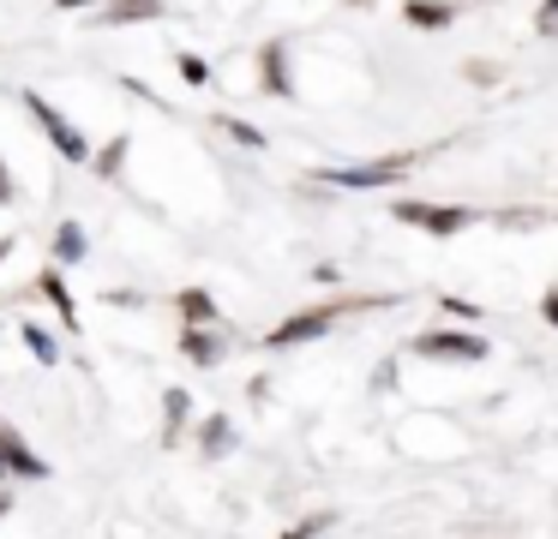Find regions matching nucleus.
Listing matches in <instances>:
<instances>
[{
    "mask_svg": "<svg viewBox=\"0 0 558 539\" xmlns=\"http://www.w3.org/2000/svg\"><path fill=\"white\" fill-rule=\"evenodd\" d=\"M25 108H31V120H37V126H43V138H49L54 150L66 156V162H90V144H85V132H78L73 120L61 114V108H49V102H43L37 90H25Z\"/></svg>",
    "mask_w": 558,
    "mask_h": 539,
    "instance_id": "f257e3e1",
    "label": "nucleus"
},
{
    "mask_svg": "<svg viewBox=\"0 0 558 539\" xmlns=\"http://www.w3.org/2000/svg\"><path fill=\"white\" fill-rule=\"evenodd\" d=\"M337 318H342V306H306V311H294V318H282L277 330L265 335V347H301V342H313V335H325Z\"/></svg>",
    "mask_w": 558,
    "mask_h": 539,
    "instance_id": "f03ea898",
    "label": "nucleus"
},
{
    "mask_svg": "<svg viewBox=\"0 0 558 539\" xmlns=\"http://www.w3.org/2000/svg\"><path fill=\"white\" fill-rule=\"evenodd\" d=\"M414 168V156L402 150V156H385V162H361V168H325V180L330 186H390V180H402Z\"/></svg>",
    "mask_w": 558,
    "mask_h": 539,
    "instance_id": "7ed1b4c3",
    "label": "nucleus"
},
{
    "mask_svg": "<svg viewBox=\"0 0 558 539\" xmlns=\"http://www.w3.org/2000/svg\"><path fill=\"white\" fill-rule=\"evenodd\" d=\"M0 474H19V479H49V462L19 438L7 419H0Z\"/></svg>",
    "mask_w": 558,
    "mask_h": 539,
    "instance_id": "20e7f679",
    "label": "nucleus"
},
{
    "mask_svg": "<svg viewBox=\"0 0 558 539\" xmlns=\"http://www.w3.org/2000/svg\"><path fill=\"white\" fill-rule=\"evenodd\" d=\"M397 222L426 228V234H457L469 222V210H457V204H397Z\"/></svg>",
    "mask_w": 558,
    "mask_h": 539,
    "instance_id": "39448f33",
    "label": "nucleus"
},
{
    "mask_svg": "<svg viewBox=\"0 0 558 539\" xmlns=\"http://www.w3.org/2000/svg\"><path fill=\"white\" fill-rule=\"evenodd\" d=\"M414 347H421L426 359H486L481 335H457V330H426Z\"/></svg>",
    "mask_w": 558,
    "mask_h": 539,
    "instance_id": "423d86ee",
    "label": "nucleus"
},
{
    "mask_svg": "<svg viewBox=\"0 0 558 539\" xmlns=\"http://www.w3.org/2000/svg\"><path fill=\"white\" fill-rule=\"evenodd\" d=\"M174 311H181L186 330H217V299H210L205 287H181V294H174Z\"/></svg>",
    "mask_w": 558,
    "mask_h": 539,
    "instance_id": "0eeeda50",
    "label": "nucleus"
},
{
    "mask_svg": "<svg viewBox=\"0 0 558 539\" xmlns=\"http://www.w3.org/2000/svg\"><path fill=\"white\" fill-rule=\"evenodd\" d=\"M169 12V0H102V24H150V19H162Z\"/></svg>",
    "mask_w": 558,
    "mask_h": 539,
    "instance_id": "6e6552de",
    "label": "nucleus"
},
{
    "mask_svg": "<svg viewBox=\"0 0 558 539\" xmlns=\"http://www.w3.org/2000/svg\"><path fill=\"white\" fill-rule=\"evenodd\" d=\"M37 294L49 299L54 311H61L66 330H78V299H73V287H66V275H61V270H43V275H37Z\"/></svg>",
    "mask_w": 558,
    "mask_h": 539,
    "instance_id": "1a4fd4ad",
    "label": "nucleus"
},
{
    "mask_svg": "<svg viewBox=\"0 0 558 539\" xmlns=\"http://www.w3.org/2000/svg\"><path fill=\"white\" fill-rule=\"evenodd\" d=\"M222 330H181V354L193 359V366H222Z\"/></svg>",
    "mask_w": 558,
    "mask_h": 539,
    "instance_id": "9d476101",
    "label": "nucleus"
},
{
    "mask_svg": "<svg viewBox=\"0 0 558 539\" xmlns=\"http://www.w3.org/2000/svg\"><path fill=\"white\" fill-rule=\"evenodd\" d=\"M198 450H205L210 462H222V455L234 450V426H229V414H210L205 426H198Z\"/></svg>",
    "mask_w": 558,
    "mask_h": 539,
    "instance_id": "9b49d317",
    "label": "nucleus"
},
{
    "mask_svg": "<svg viewBox=\"0 0 558 539\" xmlns=\"http://www.w3.org/2000/svg\"><path fill=\"white\" fill-rule=\"evenodd\" d=\"M258 60H265V90H270V96H294V84H289V66H282V42H270Z\"/></svg>",
    "mask_w": 558,
    "mask_h": 539,
    "instance_id": "f8f14e48",
    "label": "nucleus"
},
{
    "mask_svg": "<svg viewBox=\"0 0 558 539\" xmlns=\"http://www.w3.org/2000/svg\"><path fill=\"white\" fill-rule=\"evenodd\" d=\"M78 258H85V228L61 222L54 228V264H78Z\"/></svg>",
    "mask_w": 558,
    "mask_h": 539,
    "instance_id": "ddd939ff",
    "label": "nucleus"
},
{
    "mask_svg": "<svg viewBox=\"0 0 558 539\" xmlns=\"http://www.w3.org/2000/svg\"><path fill=\"white\" fill-rule=\"evenodd\" d=\"M409 24H421V30H445L450 7H445V0H409Z\"/></svg>",
    "mask_w": 558,
    "mask_h": 539,
    "instance_id": "4468645a",
    "label": "nucleus"
},
{
    "mask_svg": "<svg viewBox=\"0 0 558 539\" xmlns=\"http://www.w3.org/2000/svg\"><path fill=\"white\" fill-rule=\"evenodd\" d=\"M162 407H169V426H162V438H181V426H186V419H193V395H186V390H169V395H162Z\"/></svg>",
    "mask_w": 558,
    "mask_h": 539,
    "instance_id": "2eb2a0df",
    "label": "nucleus"
},
{
    "mask_svg": "<svg viewBox=\"0 0 558 539\" xmlns=\"http://www.w3.org/2000/svg\"><path fill=\"white\" fill-rule=\"evenodd\" d=\"M217 126H222V132H229V138H234V144H246V150H265V132H258V126H246V120H234V114H222V120H217Z\"/></svg>",
    "mask_w": 558,
    "mask_h": 539,
    "instance_id": "dca6fc26",
    "label": "nucleus"
},
{
    "mask_svg": "<svg viewBox=\"0 0 558 539\" xmlns=\"http://www.w3.org/2000/svg\"><path fill=\"white\" fill-rule=\"evenodd\" d=\"M330 522H337V515H330V510H318V515H306V522H294V527H289V534H282V539H318V534H325Z\"/></svg>",
    "mask_w": 558,
    "mask_h": 539,
    "instance_id": "f3484780",
    "label": "nucleus"
},
{
    "mask_svg": "<svg viewBox=\"0 0 558 539\" xmlns=\"http://www.w3.org/2000/svg\"><path fill=\"white\" fill-rule=\"evenodd\" d=\"M121 162H126V138H114L109 150L97 156V174H102V180H114V174H121Z\"/></svg>",
    "mask_w": 558,
    "mask_h": 539,
    "instance_id": "a211bd4d",
    "label": "nucleus"
},
{
    "mask_svg": "<svg viewBox=\"0 0 558 539\" xmlns=\"http://www.w3.org/2000/svg\"><path fill=\"white\" fill-rule=\"evenodd\" d=\"M25 342H31V354H37L43 366H54V342H49V335L37 330V323H25Z\"/></svg>",
    "mask_w": 558,
    "mask_h": 539,
    "instance_id": "6ab92c4d",
    "label": "nucleus"
},
{
    "mask_svg": "<svg viewBox=\"0 0 558 539\" xmlns=\"http://www.w3.org/2000/svg\"><path fill=\"white\" fill-rule=\"evenodd\" d=\"M181 78H186V84H210V66H205L198 54H181Z\"/></svg>",
    "mask_w": 558,
    "mask_h": 539,
    "instance_id": "aec40b11",
    "label": "nucleus"
},
{
    "mask_svg": "<svg viewBox=\"0 0 558 539\" xmlns=\"http://www.w3.org/2000/svg\"><path fill=\"white\" fill-rule=\"evenodd\" d=\"M534 24H541V36H558V0H546L541 19H534Z\"/></svg>",
    "mask_w": 558,
    "mask_h": 539,
    "instance_id": "412c9836",
    "label": "nucleus"
},
{
    "mask_svg": "<svg viewBox=\"0 0 558 539\" xmlns=\"http://www.w3.org/2000/svg\"><path fill=\"white\" fill-rule=\"evenodd\" d=\"M0 204H13V174H7V162H0Z\"/></svg>",
    "mask_w": 558,
    "mask_h": 539,
    "instance_id": "4be33fe9",
    "label": "nucleus"
},
{
    "mask_svg": "<svg viewBox=\"0 0 558 539\" xmlns=\"http://www.w3.org/2000/svg\"><path fill=\"white\" fill-rule=\"evenodd\" d=\"M546 318H553V330H558V294H553V299H546Z\"/></svg>",
    "mask_w": 558,
    "mask_h": 539,
    "instance_id": "5701e85b",
    "label": "nucleus"
},
{
    "mask_svg": "<svg viewBox=\"0 0 558 539\" xmlns=\"http://www.w3.org/2000/svg\"><path fill=\"white\" fill-rule=\"evenodd\" d=\"M7 515H13V498H7V491H0V522H7Z\"/></svg>",
    "mask_w": 558,
    "mask_h": 539,
    "instance_id": "b1692460",
    "label": "nucleus"
},
{
    "mask_svg": "<svg viewBox=\"0 0 558 539\" xmlns=\"http://www.w3.org/2000/svg\"><path fill=\"white\" fill-rule=\"evenodd\" d=\"M54 7H90V0H54Z\"/></svg>",
    "mask_w": 558,
    "mask_h": 539,
    "instance_id": "393cba45",
    "label": "nucleus"
},
{
    "mask_svg": "<svg viewBox=\"0 0 558 539\" xmlns=\"http://www.w3.org/2000/svg\"><path fill=\"white\" fill-rule=\"evenodd\" d=\"M7 252H13V240H0V258H7Z\"/></svg>",
    "mask_w": 558,
    "mask_h": 539,
    "instance_id": "a878e982",
    "label": "nucleus"
}]
</instances>
